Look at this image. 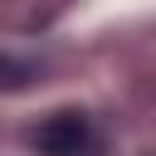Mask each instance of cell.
<instances>
[{
    "mask_svg": "<svg viewBox=\"0 0 156 156\" xmlns=\"http://www.w3.org/2000/svg\"><path fill=\"white\" fill-rule=\"evenodd\" d=\"M83 122L78 117H68V122H54L49 132H44V146H54V151H78V141H83Z\"/></svg>",
    "mask_w": 156,
    "mask_h": 156,
    "instance_id": "1",
    "label": "cell"
}]
</instances>
